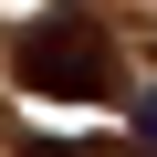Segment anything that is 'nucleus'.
Wrapping results in <instances>:
<instances>
[{
	"label": "nucleus",
	"instance_id": "obj_1",
	"mask_svg": "<svg viewBox=\"0 0 157 157\" xmlns=\"http://www.w3.org/2000/svg\"><path fill=\"white\" fill-rule=\"evenodd\" d=\"M21 84L42 94V105H105L115 94V42H105V21L84 11V0H52L42 21H21Z\"/></svg>",
	"mask_w": 157,
	"mask_h": 157
},
{
	"label": "nucleus",
	"instance_id": "obj_3",
	"mask_svg": "<svg viewBox=\"0 0 157 157\" xmlns=\"http://www.w3.org/2000/svg\"><path fill=\"white\" fill-rule=\"evenodd\" d=\"M21 157H73V147H21Z\"/></svg>",
	"mask_w": 157,
	"mask_h": 157
},
{
	"label": "nucleus",
	"instance_id": "obj_2",
	"mask_svg": "<svg viewBox=\"0 0 157 157\" xmlns=\"http://www.w3.org/2000/svg\"><path fill=\"white\" fill-rule=\"evenodd\" d=\"M136 157H157V94L136 105Z\"/></svg>",
	"mask_w": 157,
	"mask_h": 157
}]
</instances>
